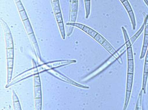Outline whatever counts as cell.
<instances>
[{
	"label": "cell",
	"mask_w": 148,
	"mask_h": 110,
	"mask_svg": "<svg viewBox=\"0 0 148 110\" xmlns=\"http://www.w3.org/2000/svg\"><path fill=\"white\" fill-rule=\"evenodd\" d=\"M47 72L50 73L51 75L55 77H56V78L59 79L60 80H62V81H63V82H67V83H68V84H71L72 86L79 87V88L89 89L88 87L85 86H83V85H82V84H79L78 83H77L75 81H74V80H73L72 79H71L70 78H68V77H67L62 75V73L59 72H58V71L55 70V69L50 70L48 71Z\"/></svg>",
	"instance_id": "obj_8"
},
{
	"label": "cell",
	"mask_w": 148,
	"mask_h": 110,
	"mask_svg": "<svg viewBox=\"0 0 148 110\" xmlns=\"http://www.w3.org/2000/svg\"><path fill=\"white\" fill-rule=\"evenodd\" d=\"M22 22H23L25 31H26V32H27V35H28L29 38L31 43L32 45H33L34 51L35 52V54H36V59H37L38 62L40 63V61H42V59H41V56L39 46H38V43L37 42L36 38V37H35L33 29V27H32V26H31L30 21H29V18L25 19V20H22Z\"/></svg>",
	"instance_id": "obj_4"
},
{
	"label": "cell",
	"mask_w": 148,
	"mask_h": 110,
	"mask_svg": "<svg viewBox=\"0 0 148 110\" xmlns=\"http://www.w3.org/2000/svg\"><path fill=\"white\" fill-rule=\"evenodd\" d=\"M148 78V51H147L146 54V60L144 62V73H143V81L142 90H143L144 94L146 93V85Z\"/></svg>",
	"instance_id": "obj_13"
},
{
	"label": "cell",
	"mask_w": 148,
	"mask_h": 110,
	"mask_svg": "<svg viewBox=\"0 0 148 110\" xmlns=\"http://www.w3.org/2000/svg\"><path fill=\"white\" fill-rule=\"evenodd\" d=\"M122 31H123L125 41V46L127 48V73H134V55L132 50V44L128 37V33L124 27H121Z\"/></svg>",
	"instance_id": "obj_6"
},
{
	"label": "cell",
	"mask_w": 148,
	"mask_h": 110,
	"mask_svg": "<svg viewBox=\"0 0 148 110\" xmlns=\"http://www.w3.org/2000/svg\"><path fill=\"white\" fill-rule=\"evenodd\" d=\"M12 103L14 110H22L20 101L15 90L12 91Z\"/></svg>",
	"instance_id": "obj_14"
},
{
	"label": "cell",
	"mask_w": 148,
	"mask_h": 110,
	"mask_svg": "<svg viewBox=\"0 0 148 110\" xmlns=\"http://www.w3.org/2000/svg\"><path fill=\"white\" fill-rule=\"evenodd\" d=\"M122 4L123 5L124 7L126 9L127 12H128V15H129L130 18V21L132 23V29L133 30H135L136 29V18H135V15L134 14L133 10L132 8V6L130 5L129 2H128V0H125V1L122 3Z\"/></svg>",
	"instance_id": "obj_12"
},
{
	"label": "cell",
	"mask_w": 148,
	"mask_h": 110,
	"mask_svg": "<svg viewBox=\"0 0 148 110\" xmlns=\"http://www.w3.org/2000/svg\"><path fill=\"white\" fill-rule=\"evenodd\" d=\"M76 62V60H62L50 61V62H47L36 66V62L34 61V59H33L32 60V63H33V67L29 70L25 71V72H24L21 73V74H19L17 77H15V78H14V79L12 80V82L10 83L8 85L6 86L5 87L6 88H8V87L12 86H14V84L21 82L22 80L27 79L29 77L33 75L34 76L40 73L48 72V71L50 70L57 69V68H59L63 66L68 65L75 63Z\"/></svg>",
	"instance_id": "obj_1"
},
{
	"label": "cell",
	"mask_w": 148,
	"mask_h": 110,
	"mask_svg": "<svg viewBox=\"0 0 148 110\" xmlns=\"http://www.w3.org/2000/svg\"><path fill=\"white\" fill-rule=\"evenodd\" d=\"M144 1L145 2V3H146V5L148 6V0H144Z\"/></svg>",
	"instance_id": "obj_19"
},
{
	"label": "cell",
	"mask_w": 148,
	"mask_h": 110,
	"mask_svg": "<svg viewBox=\"0 0 148 110\" xmlns=\"http://www.w3.org/2000/svg\"><path fill=\"white\" fill-rule=\"evenodd\" d=\"M126 51H127V48L125 44V45H123V46H122L117 51H116V53L114 54H112V56L109 58L104 63H103L101 65V67H100L99 69H97L95 71H94V72H93L91 75H90L88 76V77H87L86 79V80L90 79L93 78V77H94L95 76L98 75V74H99L101 72H102L103 70H104L106 68H108L111 64L113 63L114 61L118 60V58H120Z\"/></svg>",
	"instance_id": "obj_7"
},
{
	"label": "cell",
	"mask_w": 148,
	"mask_h": 110,
	"mask_svg": "<svg viewBox=\"0 0 148 110\" xmlns=\"http://www.w3.org/2000/svg\"><path fill=\"white\" fill-rule=\"evenodd\" d=\"M85 12H86V18H88L90 14V0H84Z\"/></svg>",
	"instance_id": "obj_17"
},
{
	"label": "cell",
	"mask_w": 148,
	"mask_h": 110,
	"mask_svg": "<svg viewBox=\"0 0 148 110\" xmlns=\"http://www.w3.org/2000/svg\"><path fill=\"white\" fill-rule=\"evenodd\" d=\"M1 22L5 35L6 59H14V43L10 29L2 18H1Z\"/></svg>",
	"instance_id": "obj_3"
},
{
	"label": "cell",
	"mask_w": 148,
	"mask_h": 110,
	"mask_svg": "<svg viewBox=\"0 0 148 110\" xmlns=\"http://www.w3.org/2000/svg\"><path fill=\"white\" fill-rule=\"evenodd\" d=\"M34 110H42V90L39 74L33 77Z\"/></svg>",
	"instance_id": "obj_5"
},
{
	"label": "cell",
	"mask_w": 148,
	"mask_h": 110,
	"mask_svg": "<svg viewBox=\"0 0 148 110\" xmlns=\"http://www.w3.org/2000/svg\"><path fill=\"white\" fill-rule=\"evenodd\" d=\"M78 0H70V15L69 21L71 23H75L78 15Z\"/></svg>",
	"instance_id": "obj_11"
},
{
	"label": "cell",
	"mask_w": 148,
	"mask_h": 110,
	"mask_svg": "<svg viewBox=\"0 0 148 110\" xmlns=\"http://www.w3.org/2000/svg\"><path fill=\"white\" fill-rule=\"evenodd\" d=\"M134 81V73H127V87H126V93H125V104L123 110H127L128 103L130 99Z\"/></svg>",
	"instance_id": "obj_9"
},
{
	"label": "cell",
	"mask_w": 148,
	"mask_h": 110,
	"mask_svg": "<svg viewBox=\"0 0 148 110\" xmlns=\"http://www.w3.org/2000/svg\"><path fill=\"white\" fill-rule=\"evenodd\" d=\"M14 1L15 3L16 6H17L18 12L25 10V8L24 7L23 5H22V3L21 0H14Z\"/></svg>",
	"instance_id": "obj_18"
},
{
	"label": "cell",
	"mask_w": 148,
	"mask_h": 110,
	"mask_svg": "<svg viewBox=\"0 0 148 110\" xmlns=\"http://www.w3.org/2000/svg\"><path fill=\"white\" fill-rule=\"evenodd\" d=\"M125 1V0H120V1L121 2V3H123V1Z\"/></svg>",
	"instance_id": "obj_20"
},
{
	"label": "cell",
	"mask_w": 148,
	"mask_h": 110,
	"mask_svg": "<svg viewBox=\"0 0 148 110\" xmlns=\"http://www.w3.org/2000/svg\"><path fill=\"white\" fill-rule=\"evenodd\" d=\"M143 31H144V24H143L142 25V26H141V27L140 28L139 30L137 31V33L135 34V35H134L130 39L132 44H134V42L137 39V38L139 37V35L141 34V33H142Z\"/></svg>",
	"instance_id": "obj_16"
},
{
	"label": "cell",
	"mask_w": 148,
	"mask_h": 110,
	"mask_svg": "<svg viewBox=\"0 0 148 110\" xmlns=\"http://www.w3.org/2000/svg\"><path fill=\"white\" fill-rule=\"evenodd\" d=\"M143 90H141L138 96V98L137 100L136 109L135 110H142V101H143Z\"/></svg>",
	"instance_id": "obj_15"
},
{
	"label": "cell",
	"mask_w": 148,
	"mask_h": 110,
	"mask_svg": "<svg viewBox=\"0 0 148 110\" xmlns=\"http://www.w3.org/2000/svg\"><path fill=\"white\" fill-rule=\"evenodd\" d=\"M147 51H148V48H147Z\"/></svg>",
	"instance_id": "obj_21"
},
{
	"label": "cell",
	"mask_w": 148,
	"mask_h": 110,
	"mask_svg": "<svg viewBox=\"0 0 148 110\" xmlns=\"http://www.w3.org/2000/svg\"><path fill=\"white\" fill-rule=\"evenodd\" d=\"M144 14V42L142 48V51H141L140 59H143V58L146 56V54L147 52V48H148V15Z\"/></svg>",
	"instance_id": "obj_10"
},
{
	"label": "cell",
	"mask_w": 148,
	"mask_h": 110,
	"mask_svg": "<svg viewBox=\"0 0 148 110\" xmlns=\"http://www.w3.org/2000/svg\"><path fill=\"white\" fill-rule=\"evenodd\" d=\"M67 25H68V26L76 27L77 28H79L81 29L82 31L85 32V33L89 35L90 36H91L93 39H95L96 41H97L98 43L101 44L102 47H104V49L110 54L112 55L116 53V50L112 46V45L109 43L102 35L99 34L97 32L94 31V29L86 26L85 25H83L82 24H79V23H76V22H75V23L69 22V23L67 24Z\"/></svg>",
	"instance_id": "obj_2"
},
{
	"label": "cell",
	"mask_w": 148,
	"mask_h": 110,
	"mask_svg": "<svg viewBox=\"0 0 148 110\" xmlns=\"http://www.w3.org/2000/svg\"><path fill=\"white\" fill-rule=\"evenodd\" d=\"M1 110H3V109H1Z\"/></svg>",
	"instance_id": "obj_22"
}]
</instances>
